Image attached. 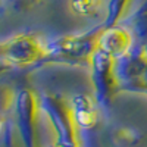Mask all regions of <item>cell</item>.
Here are the masks:
<instances>
[{
    "mask_svg": "<svg viewBox=\"0 0 147 147\" xmlns=\"http://www.w3.org/2000/svg\"><path fill=\"white\" fill-rule=\"evenodd\" d=\"M99 5H100L99 0H74V9L84 15L96 12Z\"/></svg>",
    "mask_w": 147,
    "mask_h": 147,
    "instance_id": "cell-2",
    "label": "cell"
},
{
    "mask_svg": "<svg viewBox=\"0 0 147 147\" xmlns=\"http://www.w3.org/2000/svg\"><path fill=\"white\" fill-rule=\"evenodd\" d=\"M75 102H77L75 103V112H77V118L80 121V124L81 125H90L94 121V113H93L90 102L87 99H84V97H80Z\"/></svg>",
    "mask_w": 147,
    "mask_h": 147,
    "instance_id": "cell-1",
    "label": "cell"
}]
</instances>
